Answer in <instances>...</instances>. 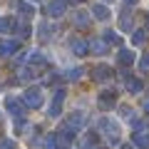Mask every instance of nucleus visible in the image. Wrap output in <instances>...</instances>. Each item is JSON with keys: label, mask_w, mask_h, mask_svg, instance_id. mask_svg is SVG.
<instances>
[{"label": "nucleus", "mask_w": 149, "mask_h": 149, "mask_svg": "<svg viewBox=\"0 0 149 149\" xmlns=\"http://www.w3.org/2000/svg\"><path fill=\"white\" fill-rule=\"evenodd\" d=\"M25 100H27V104H30V107H40V104H42V95H40L37 90H30L25 95Z\"/></svg>", "instance_id": "nucleus-1"}, {"label": "nucleus", "mask_w": 149, "mask_h": 149, "mask_svg": "<svg viewBox=\"0 0 149 149\" xmlns=\"http://www.w3.org/2000/svg\"><path fill=\"white\" fill-rule=\"evenodd\" d=\"M134 144H137L139 149H149V134L147 132H137L134 134Z\"/></svg>", "instance_id": "nucleus-2"}, {"label": "nucleus", "mask_w": 149, "mask_h": 149, "mask_svg": "<svg viewBox=\"0 0 149 149\" xmlns=\"http://www.w3.org/2000/svg\"><path fill=\"white\" fill-rule=\"evenodd\" d=\"M17 47V42H10V40H0V55H8Z\"/></svg>", "instance_id": "nucleus-3"}, {"label": "nucleus", "mask_w": 149, "mask_h": 149, "mask_svg": "<svg viewBox=\"0 0 149 149\" xmlns=\"http://www.w3.org/2000/svg\"><path fill=\"white\" fill-rule=\"evenodd\" d=\"M5 104H8V112H13V114H20V102H17V100L8 97V100H5Z\"/></svg>", "instance_id": "nucleus-4"}, {"label": "nucleus", "mask_w": 149, "mask_h": 149, "mask_svg": "<svg viewBox=\"0 0 149 149\" xmlns=\"http://www.w3.org/2000/svg\"><path fill=\"white\" fill-rule=\"evenodd\" d=\"M0 149H15V142L13 139H5V142L0 144Z\"/></svg>", "instance_id": "nucleus-5"}]
</instances>
